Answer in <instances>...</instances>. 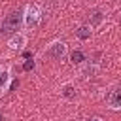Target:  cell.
<instances>
[{"label": "cell", "mask_w": 121, "mask_h": 121, "mask_svg": "<svg viewBox=\"0 0 121 121\" xmlns=\"http://www.w3.org/2000/svg\"><path fill=\"white\" fill-rule=\"evenodd\" d=\"M23 26V9H15L11 13H8L2 23H0V36H11L15 32H19V28Z\"/></svg>", "instance_id": "obj_1"}, {"label": "cell", "mask_w": 121, "mask_h": 121, "mask_svg": "<svg viewBox=\"0 0 121 121\" xmlns=\"http://www.w3.org/2000/svg\"><path fill=\"white\" fill-rule=\"evenodd\" d=\"M42 21V8L38 4H28L23 11V25H26L28 28L38 26V23Z\"/></svg>", "instance_id": "obj_2"}, {"label": "cell", "mask_w": 121, "mask_h": 121, "mask_svg": "<svg viewBox=\"0 0 121 121\" xmlns=\"http://www.w3.org/2000/svg\"><path fill=\"white\" fill-rule=\"evenodd\" d=\"M66 53H68V47H66V43L60 42V40L51 42V43L43 49V55H45L47 59H55V60H62V59L66 57Z\"/></svg>", "instance_id": "obj_3"}, {"label": "cell", "mask_w": 121, "mask_h": 121, "mask_svg": "<svg viewBox=\"0 0 121 121\" xmlns=\"http://www.w3.org/2000/svg\"><path fill=\"white\" fill-rule=\"evenodd\" d=\"M106 102H108V108H112V110H121V85H115V87L108 93Z\"/></svg>", "instance_id": "obj_4"}, {"label": "cell", "mask_w": 121, "mask_h": 121, "mask_svg": "<svg viewBox=\"0 0 121 121\" xmlns=\"http://www.w3.org/2000/svg\"><path fill=\"white\" fill-rule=\"evenodd\" d=\"M9 85H11V72H9V66L0 64V96L9 89Z\"/></svg>", "instance_id": "obj_5"}, {"label": "cell", "mask_w": 121, "mask_h": 121, "mask_svg": "<svg viewBox=\"0 0 121 121\" xmlns=\"http://www.w3.org/2000/svg\"><path fill=\"white\" fill-rule=\"evenodd\" d=\"M104 19H106V13H104L100 8H93V9L89 11V15H87L89 26H98V25L104 23Z\"/></svg>", "instance_id": "obj_6"}, {"label": "cell", "mask_w": 121, "mask_h": 121, "mask_svg": "<svg viewBox=\"0 0 121 121\" xmlns=\"http://www.w3.org/2000/svg\"><path fill=\"white\" fill-rule=\"evenodd\" d=\"M8 45H9V49L19 51V49H23V47L26 45V36H25L23 32H15V34H11V38L8 40Z\"/></svg>", "instance_id": "obj_7"}, {"label": "cell", "mask_w": 121, "mask_h": 121, "mask_svg": "<svg viewBox=\"0 0 121 121\" xmlns=\"http://www.w3.org/2000/svg\"><path fill=\"white\" fill-rule=\"evenodd\" d=\"M74 34H76V38H79V40H89V38L93 36V30H91L89 25H81V26H78V28L74 30Z\"/></svg>", "instance_id": "obj_8"}, {"label": "cell", "mask_w": 121, "mask_h": 121, "mask_svg": "<svg viewBox=\"0 0 121 121\" xmlns=\"http://www.w3.org/2000/svg\"><path fill=\"white\" fill-rule=\"evenodd\" d=\"M60 95H62L64 98H68V100H72V98L76 96V87H74L72 83H64V85L60 87Z\"/></svg>", "instance_id": "obj_9"}, {"label": "cell", "mask_w": 121, "mask_h": 121, "mask_svg": "<svg viewBox=\"0 0 121 121\" xmlns=\"http://www.w3.org/2000/svg\"><path fill=\"white\" fill-rule=\"evenodd\" d=\"M70 60H72V64H83L87 59H85V53L81 49H76L70 53Z\"/></svg>", "instance_id": "obj_10"}, {"label": "cell", "mask_w": 121, "mask_h": 121, "mask_svg": "<svg viewBox=\"0 0 121 121\" xmlns=\"http://www.w3.org/2000/svg\"><path fill=\"white\" fill-rule=\"evenodd\" d=\"M96 74V62H89L85 68H81V76L83 78H93Z\"/></svg>", "instance_id": "obj_11"}, {"label": "cell", "mask_w": 121, "mask_h": 121, "mask_svg": "<svg viewBox=\"0 0 121 121\" xmlns=\"http://www.w3.org/2000/svg\"><path fill=\"white\" fill-rule=\"evenodd\" d=\"M34 68H36L34 60H32V59H26V60H25V64H23V70H25V72H32Z\"/></svg>", "instance_id": "obj_12"}, {"label": "cell", "mask_w": 121, "mask_h": 121, "mask_svg": "<svg viewBox=\"0 0 121 121\" xmlns=\"http://www.w3.org/2000/svg\"><path fill=\"white\" fill-rule=\"evenodd\" d=\"M23 57H25V59H32V53H30V51H23Z\"/></svg>", "instance_id": "obj_13"}, {"label": "cell", "mask_w": 121, "mask_h": 121, "mask_svg": "<svg viewBox=\"0 0 121 121\" xmlns=\"http://www.w3.org/2000/svg\"><path fill=\"white\" fill-rule=\"evenodd\" d=\"M87 121H102L100 117H91V119H87Z\"/></svg>", "instance_id": "obj_14"}, {"label": "cell", "mask_w": 121, "mask_h": 121, "mask_svg": "<svg viewBox=\"0 0 121 121\" xmlns=\"http://www.w3.org/2000/svg\"><path fill=\"white\" fill-rule=\"evenodd\" d=\"M4 119H6V117H4V115H2V113H0V121H4Z\"/></svg>", "instance_id": "obj_15"}]
</instances>
